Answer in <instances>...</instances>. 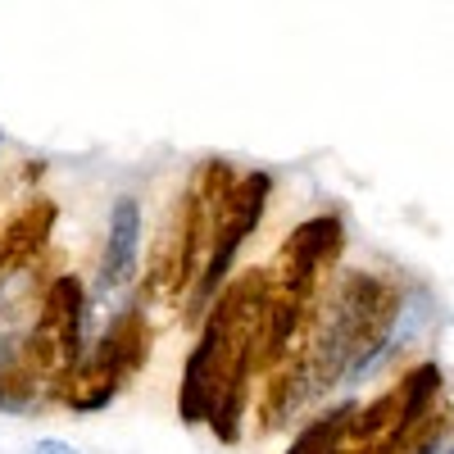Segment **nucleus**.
<instances>
[{
  "label": "nucleus",
  "instance_id": "1",
  "mask_svg": "<svg viewBox=\"0 0 454 454\" xmlns=\"http://www.w3.org/2000/svg\"><path fill=\"white\" fill-rule=\"evenodd\" d=\"M141 241H145V214L137 196H119L109 205L105 218V246H100V263L87 291V323H91V340L96 327L105 332L114 318H123L137 309V282H141Z\"/></svg>",
  "mask_w": 454,
  "mask_h": 454
},
{
  "label": "nucleus",
  "instance_id": "2",
  "mask_svg": "<svg viewBox=\"0 0 454 454\" xmlns=\"http://www.w3.org/2000/svg\"><path fill=\"white\" fill-rule=\"evenodd\" d=\"M27 454H82V450L73 441H64V436H42V441H32Z\"/></svg>",
  "mask_w": 454,
  "mask_h": 454
},
{
  "label": "nucleus",
  "instance_id": "3",
  "mask_svg": "<svg viewBox=\"0 0 454 454\" xmlns=\"http://www.w3.org/2000/svg\"><path fill=\"white\" fill-rule=\"evenodd\" d=\"M423 454H454V441H441V436H432Z\"/></svg>",
  "mask_w": 454,
  "mask_h": 454
}]
</instances>
